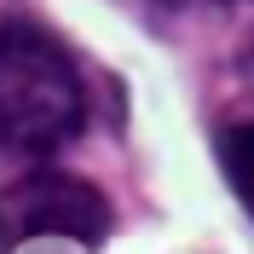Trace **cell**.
<instances>
[{
    "instance_id": "obj_1",
    "label": "cell",
    "mask_w": 254,
    "mask_h": 254,
    "mask_svg": "<svg viewBox=\"0 0 254 254\" xmlns=\"http://www.w3.org/2000/svg\"><path fill=\"white\" fill-rule=\"evenodd\" d=\"M87 122V87L75 58L35 17L0 23V150L58 156Z\"/></svg>"
},
{
    "instance_id": "obj_2",
    "label": "cell",
    "mask_w": 254,
    "mask_h": 254,
    "mask_svg": "<svg viewBox=\"0 0 254 254\" xmlns=\"http://www.w3.org/2000/svg\"><path fill=\"white\" fill-rule=\"evenodd\" d=\"M6 237L29 243V237H75L87 249L110 237V202L104 190L87 185L75 174H58V168H41V174L17 179L6 190Z\"/></svg>"
},
{
    "instance_id": "obj_3",
    "label": "cell",
    "mask_w": 254,
    "mask_h": 254,
    "mask_svg": "<svg viewBox=\"0 0 254 254\" xmlns=\"http://www.w3.org/2000/svg\"><path fill=\"white\" fill-rule=\"evenodd\" d=\"M220 168L231 179V190H237V202L254 220V122H237V127L220 133Z\"/></svg>"
},
{
    "instance_id": "obj_4",
    "label": "cell",
    "mask_w": 254,
    "mask_h": 254,
    "mask_svg": "<svg viewBox=\"0 0 254 254\" xmlns=\"http://www.w3.org/2000/svg\"><path fill=\"white\" fill-rule=\"evenodd\" d=\"M144 12H174V6H196V0H139ZM214 6H220V0H214Z\"/></svg>"
},
{
    "instance_id": "obj_5",
    "label": "cell",
    "mask_w": 254,
    "mask_h": 254,
    "mask_svg": "<svg viewBox=\"0 0 254 254\" xmlns=\"http://www.w3.org/2000/svg\"><path fill=\"white\" fill-rule=\"evenodd\" d=\"M237 64H243V75L254 81V41H249V47H243V58H237Z\"/></svg>"
}]
</instances>
